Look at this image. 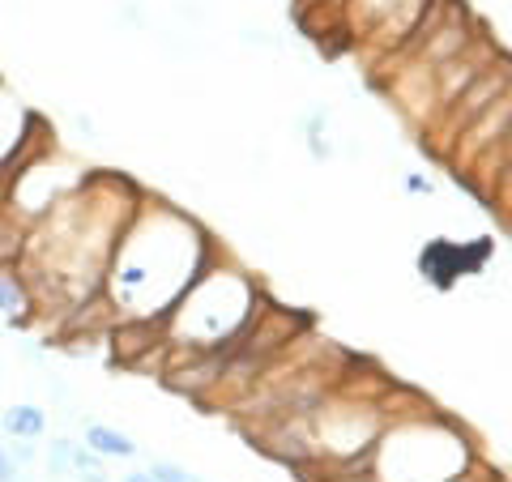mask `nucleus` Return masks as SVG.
Here are the masks:
<instances>
[{"label": "nucleus", "instance_id": "nucleus-1", "mask_svg": "<svg viewBox=\"0 0 512 482\" xmlns=\"http://www.w3.org/2000/svg\"><path fill=\"white\" fill-rule=\"evenodd\" d=\"M0 316L9 325H26L35 316V291H30L22 265L18 269H0Z\"/></svg>", "mask_w": 512, "mask_h": 482}, {"label": "nucleus", "instance_id": "nucleus-2", "mask_svg": "<svg viewBox=\"0 0 512 482\" xmlns=\"http://www.w3.org/2000/svg\"><path fill=\"white\" fill-rule=\"evenodd\" d=\"M0 427H5V436H13V440H39L47 431V414L39 406H30V401H22V406L0 410Z\"/></svg>", "mask_w": 512, "mask_h": 482}, {"label": "nucleus", "instance_id": "nucleus-3", "mask_svg": "<svg viewBox=\"0 0 512 482\" xmlns=\"http://www.w3.org/2000/svg\"><path fill=\"white\" fill-rule=\"evenodd\" d=\"M86 448L90 453H99V457H133L137 453V444L128 440L124 431L107 427V423H90L86 427Z\"/></svg>", "mask_w": 512, "mask_h": 482}, {"label": "nucleus", "instance_id": "nucleus-4", "mask_svg": "<svg viewBox=\"0 0 512 482\" xmlns=\"http://www.w3.org/2000/svg\"><path fill=\"white\" fill-rule=\"evenodd\" d=\"M26 235L30 227L18 218H0V269H18L22 265V256H26Z\"/></svg>", "mask_w": 512, "mask_h": 482}, {"label": "nucleus", "instance_id": "nucleus-5", "mask_svg": "<svg viewBox=\"0 0 512 482\" xmlns=\"http://www.w3.org/2000/svg\"><path fill=\"white\" fill-rule=\"evenodd\" d=\"M495 90H500V77H483V82H478V90L461 99V116H466V120H470V116H483L487 99H495Z\"/></svg>", "mask_w": 512, "mask_h": 482}, {"label": "nucleus", "instance_id": "nucleus-6", "mask_svg": "<svg viewBox=\"0 0 512 482\" xmlns=\"http://www.w3.org/2000/svg\"><path fill=\"white\" fill-rule=\"evenodd\" d=\"M150 478L154 482H197L188 470H180V465H171V461H154L150 465Z\"/></svg>", "mask_w": 512, "mask_h": 482}, {"label": "nucleus", "instance_id": "nucleus-7", "mask_svg": "<svg viewBox=\"0 0 512 482\" xmlns=\"http://www.w3.org/2000/svg\"><path fill=\"white\" fill-rule=\"evenodd\" d=\"M22 474H18V461L9 457V448L0 444V482H18Z\"/></svg>", "mask_w": 512, "mask_h": 482}, {"label": "nucleus", "instance_id": "nucleus-8", "mask_svg": "<svg viewBox=\"0 0 512 482\" xmlns=\"http://www.w3.org/2000/svg\"><path fill=\"white\" fill-rule=\"evenodd\" d=\"M124 482H154V478H150V474H128Z\"/></svg>", "mask_w": 512, "mask_h": 482}, {"label": "nucleus", "instance_id": "nucleus-9", "mask_svg": "<svg viewBox=\"0 0 512 482\" xmlns=\"http://www.w3.org/2000/svg\"><path fill=\"white\" fill-rule=\"evenodd\" d=\"M0 436H5V427H0Z\"/></svg>", "mask_w": 512, "mask_h": 482}, {"label": "nucleus", "instance_id": "nucleus-10", "mask_svg": "<svg viewBox=\"0 0 512 482\" xmlns=\"http://www.w3.org/2000/svg\"><path fill=\"white\" fill-rule=\"evenodd\" d=\"M0 384H5V380H0Z\"/></svg>", "mask_w": 512, "mask_h": 482}]
</instances>
